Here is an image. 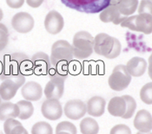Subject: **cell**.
<instances>
[{"mask_svg": "<svg viewBox=\"0 0 152 134\" xmlns=\"http://www.w3.org/2000/svg\"><path fill=\"white\" fill-rule=\"evenodd\" d=\"M32 71V63L28 56L14 53L4 58L0 79L12 80L22 87L25 82V75H29Z\"/></svg>", "mask_w": 152, "mask_h": 134, "instance_id": "1", "label": "cell"}, {"mask_svg": "<svg viewBox=\"0 0 152 134\" xmlns=\"http://www.w3.org/2000/svg\"><path fill=\"white\" fill-rule=\"evenodd\" d=\"M122 45L119 40L105 33L97 34L94 38V51L108 59H115L120 55Z\"/></svg>", "mask_w": 152, "mask_h": 134, "instance_id": "2", "label": "cell"}, {"mask_svg": "<svg viewBox=\"0 0 152 134\" xmlns=\"http://www.w3.org/2000/svg\"><path fill=\"white\" fill-rule=\"evenodd\" d=\"M74 52L72 45L65 40H58L55 42L51 47L50 63L54 69L58 68L59 65L66 66L73 60Z\"/></svg>", "mask_w": 152, "mask_h": 134, "instance_id": "3", "label": "cell"}, {"mask_svg": "<svg viewBox=\"0 0 152 134\" xmlns=\"http://www.w3.org/2000/svg\"><path fill=\"white\" fill-rule=\"evenodd\" d=\"M50 77L45 88V94L47 99L59 100L64 91V80L67 78L66 68L53 69L50 72Z\"/></svg>", "mask_w": 152, "mask_h": 134, "instance_id": "4", "label": "cell"}, {"mask_svg": "<svg viewBox=\"0 0 152 134\" xmlns=\"http://www.w3.org/2000/svg\"><path fill=\"white\" fill-rule=\"evenodd\" d=\"M74 56L77 59H86L94 51V37L87 31L81 30L74 35L72 41Z\"/></svg>", "mask_w": 152, "mask_h": 134, "instance_id": "5", "label": "cell"}, {"mask_svg": "<svg viewBox=\"0 0 152 134\" xmlns=\"http://www.w3.org/2000/svg\"><path fill=\"white\" fill-rule=\"evenodd\" d=\"M66 7L87 14L100 13L110 4L111 0H60Z\"/></svg>", "mask_w": 152, "mask_h": 134, "instance_id": "6", "label": "cell"}, {"mask_svg": "<svg viewBox=\"0 0 152 134\" xmlns=\"http://www.w3.org/2000/svg\"><path fill=\"white\" fill-rule=\"evenodd\" d=\"M120 25L124 28H128L133 31L150 35L152 33V16L143 13L129 17H127Z\"/></svg>", "mask_w": 152, "mask_h": 134, "instance_id": "7", "label": "cell"}, {"mask_svg": "<svg viewBox=\"0 0 152 134\" xmlns=\"http://www.w3.org/2000/svg\"><path fill=\"white\" fill-rule=\"evenodd\" d=\"M131 81V75L129 74L126 66L117 65L114 67L111 75H110L108 82L110 88L114 91H123L128 88Z\"/></svg>", "mask_w": 152, "mask_h": 134, "instance_id": "8", "label": "cell"}, {"mask_svg": "<svg viewBox=\"0 0 152 134\" xmlns=\"http://www.w3.org/2000/svg\"><path fill=\"white\" fill-rule=\"evenodd\" d=\"M35 21L33 17L24 11L18 12L12 19V28L18 33L26 34L31 32L34 28Z\"/></svg>", "mask_w": 152, "mask_h": 134, "instance_id": "9", "label": "cell"}, {"mask_svg": "<svg viewBox=\"0 0 152 134\" xmlns=\"http://www.w3.org/2000/svg\"><path fill=\"white\" fill-rule=\"evenodd\" d=\"M43 116L50 120H58L63 114L62 105L58 100L47 99L43 102L41 106Z\"/></svg>", "mask_w": 152, "mask_h": 134, "instance_id": "10", "label": "cell"}, {"mask_svg": "<svg viewBox=\"0 0 152 134\" xmlns=\"http://www.w3.org/2000/svg\"><path fill=\"white\" fill-rule=\"evenodd\" d=\"M64 112L65 116L70 120H80L87 112L86 104L80 100H70L64 105Z\"/></svg>", "mask_w": 152, "mask_h": 134, "instance_id": "11", "label": "cell"}, {"mask_svg": "<svg viewBox=\"0 0 152 134\" xmlns=\"http://www.w3.org/2000/svg\"><path fill=\"white\" fill-rule=\"evenodd\" d=\"M64 25L63 16L57 11H50L45 17V28L50 35H57L60 33Z\"/></svg>", "mask_w": 152, "mask_h": 134, "instance_id": "12", "label": "cell"}, {"mask_svg": "<svg viewBox=\"0 0 152 134\" xmlns=\"http://www.w3.org/2000/svg\"><path fill=\"white\" fill-rule=\"evenodd\" d=\"M32 69L38 75H49L51 71V63L50 57L44 52H37L31 57Z\"/></svg>", "mask_w": 152, "mask_h": 134, "instance_id": "13", "label": "cell"}, {"mask_svg": "<svg viewBox=\"0 0 152 134\" xmlns=\"http://www.w3.org/2000/svg\"><path fill=\"white\" fill-rule=\"evenodd\" d=\"M21 94L24 100L29 101H37L42 98L43 88L41 85L36 81H28L21 87Z\"/></svg>", "mask_w": 152, "mask_h": 134, "instance_id": "14", "label": "cell"}, {"mask_svg": "<svg viewBox=\"0 0 152 134\" xmlns=\"http://www.w3.org/2000/svg\"><path fill=\"white\" fill-rule=\"evenodd\" d=\"M127 17L121 15L117 7L115 4H110L104 10L100 12L99 18L103 22H113L114 24L118 25L126 19Z\"/></svg>", "mask_w": 152, "mask_h": 134, "instance_id": "15", "label": "cell"}, {"mask_svg": "<svg viewBox=\"0 0 152 134\" xmlns=\"http://www.w3.org/2000/svg\"><path fill=\"white\" fill-rule=\"evenodd\" d=\"M134 126L141 133H150L152 130V116L147 110H140L134 119Z\"/></svg>", "mask_w": 152, "mask_h": 134, "instance_id": "16", "label": "cell"}, {"mask_svg": "<svg viewBox=\"0 0 152 134\" xmlns=\"http://www.w3.org/2000/svg\"><path fill=\"white\" fill-rule=\"evenodd\" d=\"M148 67L147 62L142 57H133L129 60L126 64V68L131 76L140 77L144 75Z\"/></svg>", "mask_w": 152, "mask_h": 134, "instance_id": "17", "label": "cell"}, {"mask_svg": "<svg viewBox=\"0 0 152 134\" xmlns=\"http://www.w3.org/2000/svg\"><path fill=\"white\" fill-rule=\"evenodd\" d=\"M105 100L101 96H93L86 103L87 112L93 117H100L104 113Z\"/></svg>", "mask_w": 152, "mask_h": 134, "instance_id": "18", "label": "cell"}, {"mask_svg": "<svg viewBox=\"0 0 152 134\" xmlns=\"http://www.w3.org/2000/svg\"><path fill=\"white\" fill-rule=\"evenodd\" d=\"M21 86L12 80H4L0 84V97L4 101H10L16 95Z\"/></svg>", "mask_w": 152, "mask_h": 134, "instance_id": "19", "label": "cell"}, {"mask_svg": "<svg viewBox=\"0 0 152 134\" xmlns=\"http://www.w3.org/2000/svg\"><path fill=\"white\" fill-rule=\"evenodd\" d=\"M110 4L117 6L121 15L128 17L137 11L138 0H111Z\"/></svg>", "mask_w": 152, "mask_h": 134, "instance_id": "20", "label": "cell"}, {"mask_svg": "<svg viewBox=\"0 0 152 134\" xmlns=\"http://www.w3.org/2000/svg\"><path fill=\"white\" fill-rule=\"evenodd\" d=\"M108 111L110 114L115 117H123L126 112V102L122 97L112 98L108 105Z\"/></svg>", "mask_w": 152, "mask_h": 134, "instance_id": "21", "label": "cell"}, {"mask_svg": "<svg viewBox=\"0 0 152 134\" xmlns=\"http://www.w3.org/2000/svg\"><path fill=\"white\" fill-rule=\"evenodd\" d=\"M19 116V108L17 104L12 102H3L0 104V120L16 119Z\"/></svg>", "mask_w": 152, "mask_h": 134, "instance_id": "22", "label": "cell"}, {"mask_svg": "<svg viewBox=\"0 0 152 134\" xmlns=\"http://www.w3.org/2000/svg\"><path fill=\"white\" fill-rule=\"evenodd\" d=\"M80 132L82 134H97L99 125L93 118H84L80 123Z\"/></svg>", "mask_w": 152, "mask_h": 134, "instance_id": "23", "label": "cell"}, {"mask_svg": "<svg viewBox=\"0 0 152 134\" xmlns=\"http://www.w3.org/2000/svg\"><path fill=\"white\" fill-rule=\"evenodd\" d=\"M18 108H19V116L18 118L20 120H28L30 119L33 112H34V106L31 101L23 100V101H19L17 103Z\"/></svg>", "mask_w": 152, "mask_h": 134, "instance_id": "24", "label": "cell"}, {"mask_svg": "<svg viewBox=\"0 0 152 134\" xmlns=\"http://www.w3.org/2000/svg\"><path fill=\"white\" fill-rule=\"evenodd\" d=\"M31 134H53V129L49 123L40 121L33 125Z\"/></svg>", "mask_w": 152, "mask_h": 134, "instance_id": "25", "label": "cell"}, {"mask_svg": "<svg viewBox=\"0 0 152 134\" xmlns=\"http://www.w3.org/2000/svg\"><path fill=\"white\" fill-rule=\"evenodd\" d=\"M123 98L126 102V112L122 118L125 119V120L130 119L137 109V102L133 97H131L129 95H124Z\"/></svg>", "mask_w": 152, "mask_h": 134, "instance_id": "26", "label": "cell"}, {"mask_svg": "<svg viewBox=\"0 0 152 134\" xmlns=\"http://www.w3.org/2000/svg\"><path fill=\"white\" fill-rule=\"evenodd\" d=\"M142 101L147 105H152V82L145 84L140 91Z\"/></svg>", "mask_w": 152, "mask_h": 134, "instance_id": "27", "label": "cell"}, {"mask_svg": "<svg viewBox=\"0 0 152 134\" xmlns=\"http://www.w3.org/2000/svg\"><path fill=\"white\" fill-rule=\"evenodd\" d=\"M60 132H66L70 134H77V127L74 124L69 121H62L56 127V133Z\"/></svg>", "mask_w": 152, "mask_h": 134, "instance_id": "28", "label": "cell"}, {"mask_svg": "<svg viewBox=\"0 0 152 134\" xmlns=\"http://www.w3.org/2000/svg\"><path fill=\"white\" fill-rule=\"evenodd\" d=\"M9 42V31L7 27L0 22V51L4 50Z\"/></svg>", "mask_w": 152, "mask_h": 134, "instance_id": "29", "label": "cell"}, {"mask_svg": "<svg viewBox=\"0 0 152 134\" xmlns=\"http://www.w3.org/2000/svg\"><path fill=\"white\" fill-rule=\"evenodd\" d=\"M139 14H150L152 16V2L150 0H142L138 7Z\"/></svg>", "mask_w": 152, "mask_h": 134, "instance_id": "30", "label": "cell"}, {"mask_svg": "<svg viewBox=\"0 0 152 134\" xmlns=\"http://www.w3.org/2000/svg\"><path fill=\"white\" fill-rule=\"evenodd\" d=\"M110 134H131V130L128 125L119 124L112 127Z\"/></svg>", "mask_w": 152, "mask_h": 134, "instance_id": "31", "label": "cell"}, {"mask_svg": "<svg viewBox=\"0 0 152 134\" xmlns=\"http://www.w3.org/2000/svg\"><path fill=\"white\" fill-rule=\"evenodd\" d=\"M22 125L19 121L16 120L15 119H8L6 120H4V131L5 134H10L12 130L16 127L17 125Z\"/></svg>", "mask_w": 152, "mask_h": 134, "instance_id": "32", "label": "cell"}, {"mask_svg": "<svg viewBox=\"0 0 152 134\" xmlns=\"http://www.w3.org/2000/svg\"><path fill=\"white\" fill-rule=\"evenodd\" d=\"M7 5L12 9H19L24 4L25 0H5Z\"/></svg>", "mask_w": 152, "mask_h": 134, "instance_id": "33", "label": "cell"}, {"mask_svg": "<svg viewBox=\"0 0 152 134\" xmlns=\"http://www.w3.org/2000/svg\"><path fill=\"white\" fill-rule=\"evenodd\" d=\"M10 134H29L28 132L25 130V128L23 127L22 125H17L16 127H14L12 130Z\"/></svg>", "mask_w": 152, "mask_h": 134, "instance_id": "34", "label": "cell"}, {"mask_svg": "<svg viewBox=\"0 0 152 134\" xmlns=\"http://www.w3.org/2000/svg\"><path fill=\"white\" fill-rule=\"evenodd\" d=\"M45 0H26L27 4L31 8H38Z\"/></svg>", "mask_w": 152, "mask_h": 134, "instance_id": "35", "label": "cell"}, {"mask_svg": "<svg viewBox=\"0 0 152 134\" xmlns=\"http://www.w3.org/2000/svg\"><path fill=\"white\" fill-rule=\"evenodd\" d=\"M148 73H149V76L152 80V60L149 61V67H148Z\"/></svg>", "mask_w": 152, "mask_h": 134, "instance_id": "36", "label": "cell"}, {"mask_svg": "<svg viewBox=\"0 0 152 134\" xmlns=\"http://www.w3.org/2000/svg\"><path fill=\"white\" fill-rule=\"evenodd\" d=\"M3 17H4V12L2 11V9L0 8V21L3 19Z\"/></svg>", "mask_w": 152, "mask_h": 134, "instance_id": "37", "label": "cell"}, {"mask_svg": "<svg viewBox=\"0 0 152 134\" xmlns=\"http://www.w3.org/2000/svg\"><path fill=\"white\" fill-rule=\"evenodd\" d=\"M137 134H152V133H141V132H138Z\"/></svg>", "mask_w": 152, "mask_h": 134, "instance_id": "38", "label": "cell"}, {"mask_svg": "<svg viewBox=\"0 0 152 134\" xmlns=\"http://www.w3.org/2000/svg\"><path fill=\"white\" fill-rule=\"evenodd\" d=\"M56 134H70L69 133H66V132H60V133H58Z\"/></svg>", "mask_w": 152, "mask_h": 134, "instance_id": "39", "label": "cell"}, {"mask_svg": "<svg viewBox=\"0 0 152 134\" xmlns=\"http://www.w3.org/2000/svg\"><path fill=\"white\" fill-rule=\"evenodd\" d=\"M152 60V53H151V56L149 57V61H151Z\"/></svg>", "mask_w": 152, "mask_h": 134, "instance_id": "40", "label": "cell"}, {"mask_svg": "<svg viewBox=\"0 0 152 134\" xmlns=\"http://www.w3.org/2000/svg\"><path fill=\"white\" fill-rule=\"evenodd\" d=\"M1 100H2V99H1V97H0V104H1Z\"/></svg>", "mask_w": 152, "mask_h": 134, "instance_id": "41", "label": "cell"}, {"mask_svg": "<svg viewBox=\"0 0 152 134\" xmlns=\"http://www.w3.org/2000/svg\"><path fill=\"white\" fill-rule=\"evenodd\" d=\"M150 1H151V2H152V0H150Z\"/></svg>", "mask_w": 152, "mask_h": 134, "instance_id": "42", "label": "cell"}, {"mask_svg": "<svg viewBox=\"0 0 152 134\" xmlns=\"http://www.w3.org/2000/svg\"><path fill=\"white\" fill-rule=\"evenodd\" d=\"M0 134H4V133H0Z\"/></svg>", "mask_w": 152, "mask_h": 134, "instance_id": "43", "label": "cell"}]
</instances>
